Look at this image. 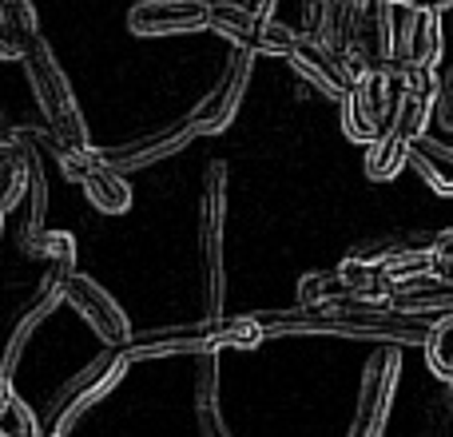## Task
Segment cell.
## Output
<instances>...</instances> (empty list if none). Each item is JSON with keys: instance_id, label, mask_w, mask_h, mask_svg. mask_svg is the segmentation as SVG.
<instances>
[{"instance_id": "40", "label": "cell", "mask_w": 453, "mask_h": 437, "mask_svg": "<svg viewBox=\"0 0 453 437\" xmlns=\"http://www.w3.org/2000/svg\"><path fill=\"white\" fill-rule=\"evenodd\" d=\"M0 226H4V218H0Z\"/></svg>"}, {"instance_id": "37", "label": "cell", "mask_w": 453, "mask_h": 437, "mask_svg": "<svg viewBox=\"0 0 453 437\" xmlns=\"http://www.w3.org/2000/svg\"><path fill=\"white\" fill-rule=\"evenodd\" d=\"M414 8H426V12H446V8H453V0H410Z\"/></svg>"}, {"instance_id": "27", "label": "cell", "mask_w": 453, "mask_h": 437, "mask_svg": "<svg viewBox=\"0 0 453 437\" xmlns=\"http://www.w3.org/2000/svg\"><path fill=\"white\" fill-rule=\"evenodd\" d=\"M0 437H44L40 418L16 398L8 378H0Z\"/></svg>"}, {"instance_id": "35", "label": "cell", "mask_w": 453, "mask_h": 437, "mask_svg": "<svg viewBox=\"0 0 453 437\" xmlns=\"http://www.w3.org/2000/svg\"><path fill=\"white\" fill-rule=\"evenodd\" d=\"M32 40H24L20 32H12L4 20H0V60H24Z\"/></svg>"}, {"instance_id": "4", "label": "cell", "mask_w": 453, "mask_h": 437, "mask_svg": "<svg viewBox=\"0 0 453 437\" xmlns=\"http://www.w3.org/2000/svg\"><path fill=\"white\" fill-rule=\"evenodd\" d=\"M223 226H226V164L215 159L203 172L199 191V271H203V310L207 318H223Z\"/></svg>"}, {"instance_id": "18", "label": "cell", "mask_w": 453, "mask_h": 437, "mask_svg": "<svg viewBox=\"0 0 453 437\" xmlns=\"http://www.w3.org/2000/svg\"><path fill=\"white\" fill-rule=\"evenodd\" d=\"M287 60H290V68H295L298 80H306L311 88H319V92L330 96L334 104H342L346 96H350L354 80L346 76V68L338 64L334 52H326V48H319V44H306V40L298 36L295 52H290Z\"/></svg>"}, {"instance_id": "6", "label": "cell", "mask_w": 453, "mask_h": 437, "mask_svg": "<svg viewBox=\"0 0 453 437\" xmlns=\"http://www.w3.org/2000/svg\"><path fill=\"white\" fill-rule=\"evenodd\" d=\"M127 366H132V362L124 358V350H104V354H96V358L88 362L80 374H72L68 382L60 386V394L48 402L44 418H40V430H44V437L68 433V426L76 422L80 414H88L96 402H104L119 382H124Z\"/></svg>"}, {"instance_id": "22", "label": "cell", "mask_w": 453, "mask_h": 437, "mask_svg": "<svg viewBox=\"0 0 453 437\" xmlns=\"http://www.w3.org/2000/svg\"><path fill=\"white\" fill-rule=\"evenodd\" d=\"M410 148H414V140H410L406 132H398L394 124H386L382 135H378V140L366 148V164H362L366 180H374V183L398 180L402 167L410 164Z\"/></svg>"}, {"instance_id": "33", "label": "cell", "mask_w": 453, "mask_h": 437, "mask_svg": "<svg viewBox=\"0 0 453 437\" xmlns=\"http://www.w3.org/2000/svg\"><path fill=\"white\" fill-rule=\"evenodd\" d=\"M196 418H199V433L203 437H231L219 418V402H196Z\"/></svg>"}, {"instance_id": "19", "label": "cell", "mask_w": 453, "mask_h": 437, "mask_svg": "<svg viewBox=\"0 0 453 437\" xmlns=\"http://www.w3.org/2000/svg\"><path fill=\"white\" fill-rule=\"evenodd\" d=\"M16 148L24 151L28 164V188H24V203H20V234H36L44 231V215H48V172H44V156L32 132H12Z\"/></svg>"}, {"instance_id": "39", "label": "cell", "mask_w": 453, "mask_h": 437, "mask_svg": "<svg viewBox=\"0 0 453 437\" xmlns=\"http://www.w3.org/2000/svg\"><path fill=\"white\" fill-rule=\"evenodd\" d=\"M56 437H72V433H56Z\"/></svg>"}, {"instance_id": "30", "label": "cell", "mask_w": 453, "mask_h": 437, "mask_svg": "<svg viewBox=\"0 0 453 437\" xmlns=\"http://www.w3.org/2000/svg\"><path fill=\"white\" fill-rule=\"evenodd\" d=\"M0 20H4L12 32H20L24 40L40 36V16H36V4H32V0H0Z\"/></svg>"}, {"instance_id": "9", "label": "cell", "mask_w": 453, "mask_h": 437, "mask_svg": "<svg viewBox=\"0 0 453 437\" xmlns=\"http://www.w3.org/2000/svg\"><path fill=\"white\" fill-rule=\"evenodd\" d=\"M207 28L219 32L223 40H231V48H242L250 56H282L287 60L298 44L295 28H287L279 20H258V16H250L247 8L231 4V0L207 4Z\"/></svg>"}, {"instance_id": "12", "label": "cell", "mask_w": 453, "mask_h": 437, "mask_svg": "<svg viewBox=\"0 0 453 437\" xmlns=\"http://www.w3.org/2000/svg\"><path fill=\"white\" fill-rule=\"evenodd\" d=\"M250 68H255V56L242 52V48H231V56H226L215 88L191 108V116H188L191 127H196V135H219V132L231 127L234 111H239L242 96H247Z\"/></svg>"}, {"instance_id": "14", "label": "cell", "mask_w": 453, "mask_h": 437, "mask_svg": "<svg viewBox=\"0 0 453 437\" xmlns=\"http://www.w3.org/2000/svg\"><path fill=\"white\" fill-rule=\"evenodd\" d=\"M441 16L414 4H394V68L438 72Z\"/></svg>"}, {"instance_id": "13", "label": "cell", "mask_w": 453, "mask_h": 437, "mask_svg": "<svg viewBox=\"0 0 453 437\" xmlns=\"http://www.w3.org/2000/svg\"><path fill=\"white\" fill-rule=\"evenodd\" d=\"M64 303L100 334V342L108 346V350H124V346L135 338L124 306H119L96 279H88V274H80V271L68 274V282H64Z\"/></svg>"}, {"instance_id": "3", "label": "cell", "mask_w": 453, "mask_h": 437, "mask_svg": "<svg viewBox=\"0 0 453 437\" xmlns=\"http://www.w3.org/2000/svg\"><path fill=\"white\" fill-rule=\"evenodd\" d=\"M24 76H28L32 100H36L40 116H44V127L60 148H88V124L84 111L76 104V92H72L68 76H64L56 52L48 48V40H32L28 52H24Z\"/></svg>"}, {"instance_id": "11", "label": "cell", "mask_w": 453, "mask_h": 437, "mask_svg": "<svg viewBox=\"0 0 453 437\" xmlns=\"http://www.w3.org/2000/svg\"><path fill=\"white\" fill-rule=\"evenodd\" d=\"M398 92L402 88L394 84L390 72L354 80L350 96L342 100V132H346V140L370 148V143L382 135V127L390 124V111H394V104H398Z\"/></svg>"}, {"instance_id": "21", "label": "cell", "mask_w": 453, "mask_h": 437, "mask_svg": "<svg viewBox=\"0 0 453 437\" xmlns=\"http://www.w3.org/2000/svg\"><path fill=\"white\" fill-rule=\"evenodd\" d=\"M350 8H354V0H306V8H303V40L338 56L342 52V36H346Z\"/></svg>"}, {"instance_id": "7", "label": "cell", "mask_w": 453, "mask_h": 437, "mask_svg": "<svg viewBox=\"0 0 453 437\" xmlns=\"http://www.w3.org/2000/svg\"><path fill=\"white\" fill-rule=\"evenodd\" d=\"M52 156L60 159L64 180L76 183V188L88 196V203H92L100 215H127L132 211V188H127V180L116 172V167H108L104 151H96L92 143H88V148H60V143H56Z\"/></svg>"}, {"instance_id": "24", "label": "cell", "mask_w": 453, "mask_h": 437, "mask_svg": "<svg viewBox=\"0 0 453 437\" xmlns=\"http://www.w3.org/2000/svg\"><path fill=\"white\" fill-rule=\"evenodd\" d=\"M438 274V258H434V242L418 239L402 250L394 263L382 266V279L390 282V290H402V287H414L422 279H434Z\"/></svg>"}, {"instance_id": "29", "label": "cell", "mask_w": 453, "mask_h": 437, "mask_svg": "<svg viewBox=\"0 0 453 437\" xmlns=\"http://www.w3.org/2000/svg\"><path fill=\"white\" fill-rule=\"evenodd\" d=\"M426 362L441 382H453V314L434 322L430 342H426Z\"/></svg>"}, {"instance_id": "38", "label": "cell", "mask_w": 453, "mask_h": 437, "mask_svg": "<svg viewBox=\"0 0 453 437\" xmlns=\"http://www.w3.org/2000/svg\"><path fill=\"white\" fill-rule=\"evenodd\" d=\"M16 148V140H12V132H0V159L8 156V151Z\"/></svg>"}, {"instance_id": "2", "label": "cell", "mask_w": 453, "mask_h": 437, "mask_svg": "<svg viewBox=\"0 0 453 437\" xmlns=\"http://www.w3.org/2000/svg\"><path fill=\"white\" fill-rule=\"evenodd\" d=\"M263 326L255 322V314H234V318H203L188 322V326H164L151 334H135L124 346V358H172V354H219V350H255L263 342Z\"/></svg>"}, {"instance_id": "16", "label": "cell", "mask_w": 453, "mask_h": 437, "mask_svg": "<svg viewBox=\"0 0 453 437\" xmlns=\"http://www.w3.org/2000/svg\"><path fill=\"white\" fill-rule=\"evenodd\" d=\"M127 28L135 36H188L207 28L203 0H140L127 8Z\"/></svg>"}, {"instance_id": "32", "label": "cell", "mask_w": 453, "mask_h": 437, "mask_svg": "<svg viewBox=\"0 0 453 437\" xmlns=\"http://www.w3.org/2000/svg\"><path fill=\"white\" fill-rule=\"evenodd\" d=\"M434 111H438V124L453 132V68L438 72V92H434Z\"/></svg>"}, {"instance_id": "25", "label": "cell", "mask_w": 453, "mask_h": 437, "mask_svg": "<svg viewBox=\"0 0 453 437\" xmlns=\"http://www.w3.org/2000/svg\"><path fill=\"white\" fill-rule=\"evenodd\" d=\"M410 242H418V234H378V239H362V242H354V247L346 250L342 263L366 266V271H382V266L394 263Z\"/></svg>"}, {"instance_id": "8", "label": "cell", "mask_w": 453, "mask_h": 437, "mask_svg": "<svg viewBox=\"0 0 453 437\" xmlns=\"http://www.w3.org/2000/svg\"><path fill=\"white\" fill-rule=\"evenodd\" d=\"M390 282L382 271L338 263L330 271H306L298 279V306H326V303H358V306H386L390 303Z\"/></svg>"}, {"instance_id": "15", "label": "cell", "mask_w": 453, "mask_h": 437, "mask_svg": "<svg viewBox=\"0 0 453 437\" xmlns=\"http://www.w3.org/2000/svg\"><path fill=\"white\" fill-rule=\"evenodd\" d=\"M76 271V266H60V263H52L44 271V279L36 282V290L28 295V306L20 310V318H16V326H12V334H8V342H4V354H0V378H8L12 382V374H16V362L24 358V350H28V338L36 334V326L48 318V314L56 310V306L64 303V282H68V274Z\"/></svg>"}, {"instance_id": "26", "label": "cell", "mask_w": 453, "mask_h": 437, "mask_svg": "<svg viewBox=\"0 0 453 437\" xmlns=\"http://www.w3.org/2000/svg\"><path fill=\"white\" fill-rule=\"evenodd\" d=\"M20 255L40 258L44 266L60 263V266H76V239L68 231H36V234H20Z\"/></svg>"}, {"instance_id": "23", "label": "cell", "mask_w": 453, "mask_h": 437, "mask_svg": "<svg viewBox=\"0 0 453 437\" xmlns=\"http://www.w3.org/2000/svg\"><path fill=\"white\" fill-rule=\"evenodd\" d=\"M406 167H414L430 191H438V196H453V148L449 143H438V140H430V135H422V140L410 148V164Z\"/></svg>"}, {"instance_id": "34", "label": "cell", "mask_w": 453, "mask_h": 437, "mask_svg": "<svg viewBox=\"0 0 453 437\" xmlns=\"http://www.w3.org/2000/svg\"><path fill=\"white\" fill-rule=\"evenodd\" d=\"M434 258H438V279L453 282V226L434 239Z\"/></svg>"}, {"instance_id": "20", "label": "cell", "mask_w": 453, "mask_h": 437, "mask_svg": "<svg viewBox=\"0 0 453 437\" xmlns=\"http://www.w3.org/2000/svg\"><path fill=\"white\" fill-rule=\"evenodd\" d=\"M386 306L398 314H410V318H430V322L449 318L453 314V282L434 274V279H422V282H414V287L394 290Z\"/></svg>"}, {"instance_id": "31", "label": "cell", "mask_w": 453, "mask_h": 437, "mask_svg": "<svg viewBox=\"0 0 453 437\" xmlns=\"http://www.w3.org/2000/svg\"><path fill=\"white\" fill-rule=\"evenodd\" d=\"M196 402H219V362H215V354H203L196 366Z\"/></svg>"}, {"instance_id": "28", "label": "cell", "mask_w": 453, "mask_h": 437, "mask_svg": "<svg viewBox=\"0 0 453 437\" xmlns=\"http://www.w3.org/2000/svg\"><path fill=\"white\" fill-rule=\"evenodd\" d=\"M24 188H28V164H24V151L12 148L4 159H0V218L20 211Z\"/></svg>"}, {"instance_id": "1", "label": "cell", "mask_w": 453, "mask_h": 437, "mask_svg": "<svg viewBox=\"0 0 453 437\" xmlns=\"http://www.w3.org/2000/svg\"><path fill=\"white\" fill-rule=\"evenodd\" d=\"M263 334H342V338H374L382 346H426L430 318H410L390 306H358V303H326V306H290V310L255 314Z\"/></svg>"}, {"instance_id": "10", "label": "cell", "mask_w": 453, "mask_h": 437, "mask_svg": "<svg viewBox=\"0 0 453 437\" xmlns=\"http://www.w3.org/2000/svg\"><path fill=\"white\" fill-rule=\"evenodd\" d=\"M398 374H402V354H398V346H378V350L366 358L350 437H382V433H386V418H390V406H394Z\"/></svg>"}, {"instance_id": "5", "label": "cell", "mask_w": 453, "mask_h": 437, "mask_svg": "<svg viewBox=\"0 0 453 437\" xmlns=\"http://www.w3.org/2000/svg\"><path fill=\"white\" fill-rule=\"evenodd\" d=\"M338 64L350 80L378 76L394 68V4L390 0H354L346 20Z\"/></svg>"}, {"instance_id": "36", "label": "cell", "mask_w": 453, "mask_h": 437, "mask_svg": "<svg viewBox=\"0 0 453 437\" xmlns=\"http://www.w3.org/2000/svg\"><path fill=\"white\" fill-rule=\"evenodd\" d=\"M242 8H247L250 16H258V20H274V4L279 0H239Z\"/></svg>"}, {"instance_id": "17", "label": "cell", "mask_w": 453, "mask_h": 437, "mask_svg": "<svg viewBox=\"0 0 453 437\" xmlns=\"http://www.w3.org/2000/svg\"><path fill=\"white\" fill-rule=\"evenodd\" d=\"M191 140H199V135H196V127H191V119L183 116V119H175V124L156 127V132L135 135V140L104 151V159H108V167H116L119 175H127V172H140V167L159 164V159H172L175 151H183Z\"/></svg>"}]
</instances>
